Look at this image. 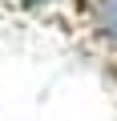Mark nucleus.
Here are the masks:
<instances>
[{"instance_id":"f03ea898","label":"nucleus","mask_w":117,"mask_h":121,"mask_svg":"<svg viewBox=\"0 0 117 121\" xmlns=\"http://www.w3.org/2000/svg\"><path fill=\"white\" fill-rule=\"evenodd\" d=\"M24 4H48V0H24Z\"/></svg>"},{"instance_id":"f257e3e1","label":"nucleus","mask_w":117,"mask_h":121,"mask_svg":"<svg viewBox=\"0 0 117 121\" xmlns=\"http://www.w3.org/2000/svg\"><path fill=\"white\" fill-rule=\"evenodd\" d=\"M101 28L117 40V0H105V8H101Z\"/></svg>"}]
</instances>
